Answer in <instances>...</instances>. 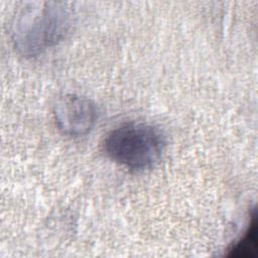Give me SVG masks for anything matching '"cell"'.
I'll return each instance as SVG.
<instances>
[{"label":"cell","instance_id":"277c9868","mask_svg":"<svg viewBox=\"0 0 258 258\" xmlns=\"http://www.w3.org/2000/svg\"><path fill=\"white\" fill-rule=\"evenodd\" d=\"M256 249H257V224H256L255 217H253L244 236L240 239L239 242H237L233 246L231 252H232V255H235V256L237 255L242 257H249V256L252 257V256H255Z\"/></svg>","mask_w":258,"mask_h":258},{"label":"cell","instance_id":"3957f363","mask_svg":"<svg viewBox=\"0 0 258 258\" xmlns=\"http://www.w3.org/2000/svg\"><path fill=\"white\" fill-rule=\"evenodd\" d=\"M53 117L57 129L63 135L79 137L94 128L98 119V110L90 99L69 94L56 101Z\"/></svg>","mask_w":258,"mask_h":258},{"label":"cell","instance_id":"7a4b0ae2","mask_svg":"<svg viewBox=\"0 0 258 258\" xmlns=\"http://www.w3.org/2000/svg\"><path fill=\"white\" fill-rule=\"evenodd\" d=\"M166 146L162 132L147 123H125L106 136L104 150L114 162L131 170H145L161 158Z\"/></svg>","mask_w":258,"mask_h":258},{"label":"cell","instance_id":"6da1fadb","mask_svg":"<svg viewBox=\"0 0 258 258\" xmlns=\"http://www.w3.org/2000/svg\"><path fill=\"white\" fill-rule=\"evenodd\" d=\"M72 25L73 13L64 3H28L15 17L11 38L21 55L36 56L61 41Z\"/></svg>","mask_w":258,"mask_h":258}]
</instances>
